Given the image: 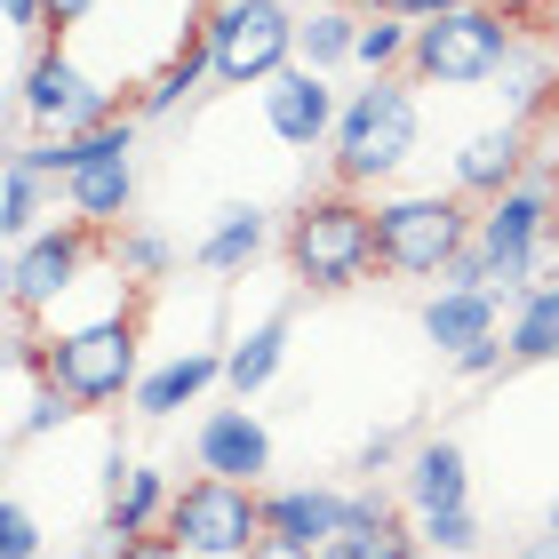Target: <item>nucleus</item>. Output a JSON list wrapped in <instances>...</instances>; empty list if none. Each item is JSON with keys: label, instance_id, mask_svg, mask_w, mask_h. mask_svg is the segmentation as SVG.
Instances as JSON below:
<instances>
[{"label": "nucleus", "instance_id": "9b49d317", "mask_svg": "<svg viewBox=\"0 0 559 559\" xmlns=\"http://www.w3.org/2000/svg\"><path fill=\"white\" fill-rule=\"evenodd\" d=\"M257 105H264V129L288 144V152H328V144H336L344 96H336V81H328V72H312V64L272 72V81L257 88Z\"/></svg>", "mask_w": 559, "mask_h": 559}, {"label": "nucleus", "instance_id": "4be33fe9", "mask_svg": "<svg viewBox=\"0 0 559 559\" xmlns=\"http://www.w3.org/2000/svg\"><path fill=\"white\" fill-rule=\"evenodd\" d=\"M280 360H288V312H264L257 328L233 336V352H224V384H233V400H257L280 376Z\"/></svg>", "mask_w": 559, "mask_h": 559}, {"label": "nucleus", "instance_id": "c85d7f7f", "mask_svg": "<svg viewBox=\"0 0 559 559\" xmlns=\"http://www.w3.org/2000/svg\"><path fill=\"white\" fill-rule=\"evenodd\" d=\"M40 512H33V503H24V496H9V503H0V559H40Z\"/></svg>", "mask_w": 559, "mask_h": 559}, {"label": "nucleus", "instance_id": "f03ea898", "mask_svg": "<svg viewBox=\"0 0 559 559\" xmlns=\"http://www.w3.org/2000/svg\"><path fill=\"white\" fill-rule=\"evenodd\" d=\"M416 144H424L416 81H408V72H368V81L344 96L336 144H328V185H344V192H384L392 176L416 160Z\"/></svg>", "mask_w": 559, "mask_h": 559}, {"label": "nucleus", "instance_id": "2eb2a0df", "mask_svg": "<svg viewBox=\"0 0 559 559\" xmlns=\"http://www.w3.org/2000/svg\"><path fill=\"white\" fill-rule=\"evenodd\" d=\"M352 527V488H328V479H296V488H264V536L280 544H336Z\"/></svg>", "mask_w": 559, "mask_h": 559}, {"label": "nucleus", "instance_id": "72a5a7b5", "mask_svg": "<svg viewBox=\"0 0 559 559\" xmlns=\"http://www.w3.org/2000/svg\"><path fill=\"white\" fill-rule=\"evenodd\" d=\"M129 559H185V544L176 536H144V544H129Z\"/></svg>", "mask_w": 559, "mask_h": 559}, {"label": "nucleus", "instance_id": "7ed1b4c3", "mask_svg": "<svg viewBox=\"0 0 559 559\" xmlns=\"http://www.w3.org/2000/svg\"><path fill=\"white\" fill-rule=\"evenodd\" d=\"M129 112V96H120L105 72L88 57H72L64 40H40L33 57L16 64V88H9V136H88L105 129V120Z\"/></svg>", "mask_w": 559, "mask_h": 559}, {"label": "nucleus", "instance_id": "6e6552de", "mask_svg": "<svg viewBox=\"0 0 559 559\" xmlns=\"http://www.w3.org/2000/svg\"><path fill=\"white\" fill-rule=\"evenodd\" d=\"M136 112L105 120V129L72 136V176H64V216L88 233H120L136 216Z\"/></svg>", "mask_w": 559, "mask_h": 559}, {"label": "nucleus", "instance_id": "ddd939ff", "mask_svg": "<svg viewBox=\"0 0 559 559\" xmlns=\"http://www.w3.org/2000/svg\"><path fill=\"white\" fill-rule=\"evenodd\" d=\"M192 464L209 479H248V488H264L272 479V424L233 400V408H209L192 424Z\"/></svg>", "mask_w": 559, "mask_h": 559}, {"label": "nucleus", "instance_id": "f257e3e1", "mask_svg": "<svg viewBox=\"0 0 559 559\" xmlns=\"http://www.w3.org/2000/svg\"><path fill=\"white\" fill-rule=\"evenodd\" d=\"M280 257H288V280L304 296H352L360 280L384 272V240H376V200L328 185L288 216L280 233Z\"/></svg>", "mask_w": 559, "mask_h": 559}, {"label": "nucleus", "instance_id": "f8f14e48", "mask_svg": "<svg viewBox=\"0 0 559 559\" xmlns=\"http://www.w3.org/2000/svg\"><path fill=\"white\" fill-rule=\"evenodd\" d=\"M527 168H536V120H488V129H472L464 144H455L448 192H464V200H503Z\"/></svg>", "mask_w": 559, "mask_h": 559}, {"label": "nucleus", "instance_id": "2f4dec72", "mask_svg": "<svg viewBox=\"0 0 559 559\" xmlns=\"http://www.w3.org/2000/svg\"><path fill=\"white\" fill-rule=\"evenodd\" d=\"M9 33H48V0H0Z\"/></svg>", "mask_w": 559, "mask_h": 559}, {"label": "nucleus", "instance_id": "aec40b11", "mask_svg": "<svg viewBox=\"0 0 559 559\" xmlns=\"http://www.w3.org/2000/svg\"><path fill=\"white\" fill-rule=\"evenodd\" d=\"M360 16L368 9H352V0H312V9L296 16V64H312L336 81L344 64H360Z\"/></svg>", "mask_w": 559, "mask_h": 559}, {"label": "nucleus", "instance_id": "5701e85b", "mask_svg": "<svg viewBox=\"0 0 559 559\" xmlns=\"http://www.w3.org/2000/svg\"><path fill=\"white\" fill-rule=\"evenodd\" d=\"M503 344H512V368H544V360H559V280H536V288L512 304V320H503Z\"/></svg>", "mask_w": 559, "mask_h": 559}, {"label": "nucleus", "instance_id": "9d476101", "mask_svg": "<svg viewBox=\"0 0 559 559\" xmlns=\"http://www.w3.org/2000/svg\"><path fill=\"white\" fill-rule=\"evenodd\" d=\"M88 264H112V233H88V224H40L33 240L9 248V312L33 320V312H57V304L88 280Z\"/></svg>", "mask_w": 559, "mask_h": 559}, {"label": "nucleus", "instance_id": "39448f33", "mask_svg": "<svg viewBox=\"0 0 559 559\" xmlns=\"http://www.w3.org/2000/svg\"><path fill=\"white\" fill-rule=\"evenodd\" d=\"M520 48V24L512 9H488V0H464V9L416 24V48H408V81L416 88H488L503 81Z\"/></svg>", "mask_w": 559, "mask_h": 559}, {"label": "nucleus", "instance_id": "1a4fd4ad", "mask_svg": "<svg viewBox=\"0 0 559 559\" xmlns=\"http://www.w3.org/2000/svg\"><path fill=\"white\" fill-rule=\"evenodd\" d=\"M160 536L185 544V559H248L264 544V488L248 479H185L168 503V527Z\"/></svg>", "mask_w": 559, "mask_h": 559}, {"label": "nucleus", "instance_id": "bb28decb", "mask_svg": "<svg viewBox=\"0 0 559 559\" xmlns=\"http://www.w3.org/2000/svg\"><path fill=\"white\" fill-rule=\"evenodd\" d=\"M416 536H424V551H440V559H479V512L472 503H455V512H424L416 520Z\"/></svg>", "mask_w": 559, "mask_h": 559}, {"label": "nucleus", "instance_id": "a878e982", "mask_svg": "<svg viewBox=\"0 0 559 559\" xmlns=\"http://www.w3.org/2000/svg\"><path fill=\"white\" fill-rule=\"evenodd\" d=\"M408 48H416V24L392 16V9H368L360 16V64L368 72H408Z\"/></svg>", "mask_w": 559, "mask_h": 559}, {"label": "nucleus", "instance_id": "dca6fc26", "mask_svg": "<svg viewBox=\"0 0 559 559\" xmlns=\"http://www.w3.org/2000/svg\"><path fill=\"white\" fill-rule=\"evenodd\" d=\"M503 320H512V304H503L496 288H431L424 296V344L431 352H472V344H488L503 336Z\"/></svg>", "mask_w": 559, "mask_h": 559}, {"label": "nucleus", "instance_id": "6ab92c4d", "mask_svg": "<svg viewBox=\"0 0 559 559\" xmlns=\"http://www.w3.org/2000/svg\"><path fill=\"white\" fill-rule=\"evenodd\" d=\"M264 248H272V216L257 209V200H233V209H216V224L192 240V264L233 280V272H248V264H257Z\"/></svg>", "mask_w": 559, "mask_h": 559}, {"label": "nucleus", "instance_id": "c9c22d12", "mask_svg": "<svg viewBox=\"0 0 559 559\" xmlns=\"http://www.w3.org/2000/svg\"><path fill=\"white\" fill-rule=\"evenodd\" d=\"M248 559H312V551H304V544H280V536H264V544L248 551Z\"/></svg>", "mask_w": 559, "mask_h": 559}, {"label": "nucleus", "instance_id": "4c0bfd02", "mask_svg": "<svg viewBox=\"0 0 559 559\" xmlns=\"http://www.w3.org/2000/svg\"><path fill=\"white\" fill-rule=\"evenodd\" d=\"M304 9H312V0H304ZM368 9H376V0H368Z\"/></svg>", "mask_w": 559, "mask_h": 559}, {"label": "nucleus", "instance_id": "a211bd4d", "mask_svg": "<svg viewBox=\"0 0 559 559\" xmlns=\"http://www.w3.org/2000/svg\"><path fill=\"white\" fill-rule=\"evenodd\" d=\"M209 384H224V352H200V344H185V352H168L160 368H144V384H136V416L144 424H168L176 408H192Z\"/></svg>", "mask_w": 559, "mask_h": 559}, {"label": "nucleus", "instance_id": "e433bc0d", "mask_svg": "<svg viewBox=\"0 0 559 559\" xmlns=\"http://www.w3.org/2000/svg\"><path fill=\"white\" fill-rule=\"evenodd\" d=\"M544 527H559V496H551V512H544Z\"/></svg>", "mask_w": 559, "mask_h": 559}, {"label": "nucleus", "instance_id": "7c9ffc66", "mask_svg": "<svg viewBox=\"0 0 559 559\" xmlns=\"http://www.w3.org/2000/svg\"><path fill=\"white\" fill-rule=\"evenodd\" d=\"M455 376H464V384H488V376H512V344H503V336H488V344L455 352Z\"/></svg>", "mask_w": 559, "mask_h": 559}, {"label": "nucleus", "instance_id": "412c9836", "mask_svg": "<svg viewBox=\"0 0 559 559\" xmlns=\"http://www.w3.org/2000/svg\"><path fill=\"white\" fill-rule=\"evenodd\" d=\"M559 88V33H520L512 64H503V120H536Z\"/></svg>", "mask_w": 559, "mask_h": 559}, {"label": "nucleus", "instance_id": "f3484780", "mask_svg": "<svg viewBox=\"0 0 559 559\" xmlns=\"http://www.w3.org/2000/svg\"><path fill=\"white\" fill-rule=\"evenodd\" d=\"M400 503L424 520V512H455V503H472V464H464V448L455 440H416L408 448V464H400Z\"/></svg>", "mask_w": 559, "mask_h": 559}, {"label": "nucleus", "instance_id": "0eeeda50", "mask_svg": "<svg viewBox=\"0 0 559 559\" xmlns=\"http://www.w3.org/2000/svg\"><path fill=\"white\" fill-rule=\"evenodd\" d=\"M40 376L57 392L88 408H112V400H136L144 384V352H136V320H96V328H64V336L40 344Z\"/></svg>", "mask_w": 559, "mask_h": 559}, {"label": "nucleus", "instance_id": "473e14b6", "mask_svg": "<svg viewBox=\"0 0 559 559\" xmlns=\"http://www.w3.org/2000/svg\"><path fill=\"white\" fill-rule=\"evenodd\" d=\"M376 9H392V16H408V24H431V16L464 9V0H376Z\"/></svg>", "mask_w": 559, "mask_h": 559}, {"label": "nucleus", "instance_id": "cd10ccee", "mask_svg": "<svg viewBox=\"0 0 559 559\" xmlns=\"http://www.w3.org/2000/svg\"><path fill=\"white\" fill-rule=\"evenodd\" d=\"M176 264V248L152 233V224H120L112 233V272H129V280H168Z\"/></svg>", "mask_w": 559, "mask_h": 559}, {"label": "nucleus", "instance_id": "f704fd0d", "mask_svg": "<svg viewBox=\"0 0 559 559\" xmlns=\"http://www.w3.org/2000/svg\"><path fill=\"white\" fill-rule=\"evenodd\" d=\"M512 559H559V527H544V536H527Z\"/></svg>", "mask_w": 559, "mask_h": 559}, {"label": "nucleus", "instance_id": "c756f323", "mask_svg": "<svg viewBox=\"0 0 559 559\" xmlns=\"http://www.w3.org/2000/svg\"><path fill=\"white\" fill-rule=\"evenodd\" d=\"M400 464H408V440H400V431H368V440L352 448V472H360V479H384Z\"/></svg>", "mask_w": 559, "mask_h": 559}, {"label": "nucleus", "instance_id": "20e7f679", "mask_svg": "<svg viewBox=\"0 0 559 559\" xmlns=\"http://www.w3.org/2000/svg\"><path fill=\"white\" fill-rule=\"evenodd\" d=\"M479 209L464 192H376V240H384L392 280H424L440 288V272L472 248Z\"/></svg>", "mask_w": 559, "mask_h": 559}, {"label": "nucleus", "instance_id": "4468645a", "mask_svg": "<svg viewBox=\"0 0 559 559\" xmlns=\"http://www.w3.org/2000/svg\"><path fill=\"white\" fill-rule=\"evenodd\" d=\"M168 503H176V488H168V472L160 464H136V455H105V527L120 544H144V536H160L168 527Z\"/></svg>", "mask_w": 559, "mask_h": 559}, {"label": "nucleus", "instance_id": "423d86ee", "mask_svg": "<svg viewBox=\"0 0 559 559\" xmlns=\"http://www.w3.org/2000/svg\"><path fill=\"white\" fill-rule=\"evenodd\" d=\"M296 0H209V72L216 88H264L296 64Z\"/></svg>", "mask_w": 559, "mask_h": 559}, {"label": "nucleus", "instance_id": "b1692460", "mask_svg": "<svg viewBox=\"0 0 559 559\" xmlns=\"http://www.w3.org/2000/svg\"><path fill=\"white\" fill-rule=\"evenodd\" d=\"M200 81H216V72H209V33H192V40H185V57H168L160 72H152V81L136 88V105H129V112H136V120H176V112L192 105V88H200Z\"/></svg>", "mask_w": 559, "mask_h": 559}, {"label": "nucleus", "instance_id": "393cba45", "mask_svg": "<svg viewBox=\"0 0 559 559\" xmlns=\"http://www.w3.org/2000/svg\"><path fill=\"white\" fill-rule=\"evenodd\" d=\"M40 224H57L48 216V176H33L24 160H0V233H9V248L33 240Z\"/></svg>", "mask_w": 559, "mask_h": 559}]
</instances>
